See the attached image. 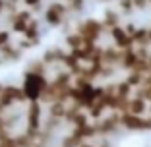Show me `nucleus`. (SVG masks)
<instances>
[{
    "mask_svg": "<svg viewBox=\"0 0 151 147\" xmlns=\"http://www.w3.org/2000/svg\"><path fill=\"white\" fill-rule=\"evenodd\" d=\"M132 4H134V8H145L147 4H149V0H132Z\"/></svg>",
    "mask_w": 151,
    "mask_h": 147,
    "instance_id": "nucleus-5",
    "label": "nucleus"
},
{
    "mask_svg": "<svg viewBox=\"0 0 151 147\" xmlns=\"http://www.w3.org/2000/svg\"><path fill=\"white\" fill-rule=\"evenodd\" d=\"M12 41V33L8 31V29H0V49L6 45V43H10Z\"/></svg>",
    "mask_w": 151,
    "mask_h": 147,
    "instance_id": "nucleus-3",
    "label": "nucleus"
},
{
    "mask_svg": "<svg viewBox=\"0 0 151 147\" xmlns=\"http://www.w3.org/2000/svg\"><path fill=\"white\" fill-rule=\"evenodd\" d=\"M118 4H120V8L124 10V12H132V8H134V4H132V0H120Z\"/></svg>",
    "mask_w": 151,
    "mask_h": 147,
    "instance_id": "nucleus-4",
    "label": "nucleus"
},
{
    "mask_svg": "<svg viewBox=\"0 0 151 147\" xmlns=\"http://www.w3.org/2000/svg\"><path fill=\"white\" fill-rule=\"evenodd\" d=\"M66 12H68V8L64 4H60V2H52V4L47 8V12H45V19H47L49 25L56 27V25H60V23L64 22Z\"/></svg>",
    "mask_w": 151,
    "mask_h": 147,
    "instance_id": "nucleus-1",
    "label": "nucleus"
},
{
    "mask_svg": "<svg viewBox=\"0 0 151 147\" xmlns=\"http://www.w3.org/2000/svg\"><path fill=\"white\" fill-rule=\"evenodd\" d=\"M101 31H103V23L97 22V19H87V22H83L80 25V29H78V33H80L83 39H89V41H95L101 35Z\"/></svg>",
    "mask_w": 151,
    "mask_h": 147,
    "instance_id": "nucleus-2",
    "label": "nucleus"
}]
</instances>
